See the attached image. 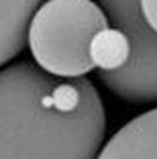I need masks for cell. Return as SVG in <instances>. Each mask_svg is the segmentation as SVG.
Returning <instances> with one entry per match:
<instances>
[{
  "label": "cell",
  "instance_id": "obj_4",
  "mask_svg": "<svg viewBox=\"0 0 157 159\" xmlns=\"http://www.w3.org/2000/svg\"><path fill=\"white\" fill-rule=\"evenodd\" d=\"M96 159H157V108L116 131Z\"/></svg>",
  "mask_w": 157,
  "mask_h": 159
},
{
  "label": "cell",
  "instance_id": "obj_3",
  "mask_svg": "<svg viewBox=\"0 0 157 159\" xmlns=\"http://www.w3.org/2000/svg\"><path fill=\"white\" fill-rule=\"evenodd\" d=\"M112 27L131 41V57L116 71H100V80L120 100L157 102V33L147 25L141 0H98Z\"/></svg>",
  "mask_w": 157,
  "mask_h": 159
},
{
  "label": "cell",
  "instance_id": "obj_2",
  "mask_svg": "<svg viewBox=\"0 0 157 159\" xmlns=\"http://www.w3.org/2000/svg\"><path fill=\"white\" fill-rule=\"evenodd\" d=\"M110 27L94 0H45L33 14L27 45L33 59L59 78H82L92 71V43Z\"/></svg>",
  "mask_w": 157,
  "mask_h": 159
},
{
  "label": "cell",
  "instance_id": "obj_6",
  "mask_svg": "<svg viewBox=\"0 0 157 159\" xmlns=\"http://www.w3.org/2000/svg\"><path fill=\"white\" fill-rule=\"evenodd\" d=\"M131 57V41L120 29L108 27L92 43V59L100 71H116Z\"/></svg>",
  "mask_w": 157,
  "mask_h": 159
},
{
  "label": "cell",
  "instance_id": "obj_1",
  "mask_svg": "<svg viewBox=\"0 0 157 159\" xmlns=\"http://www.w3.org/2000/svg\"><path fill=\"white\" fill-rule=\"evenodd\" d=\"M104 133V104L90 80L31 61L0 67V159H96Z\"/></svg>",
  "mask_w": 157,
  "mask_h": 159
},
{
  "label": "cell",
  "instance_id": "obj_7",
  "mask_svg": "<svg viewBox=\"0 0 157 159\" xmlns=\"http://www.w3.org/2000/svg\"><path fill=\"white\" fill-rule=\"evenodd\" d=\"M141 10L147 25L157 33V0H141Z\"/></svg>",
  "mask_w": 157,
  "mask_h": 159
},
{
  "label": "cell",
  "instance_id": "obj_5",
  "mask_svg": "<svg viewBox=\"0 0 157 159\" xmlns=\"http://www.w3.org/2000/svg\"><path fill=\"white\" fill-rule=\"evenodd\" d=\"M45 0H0V67L27 45L33 14Z\"/></svg>",
  "mask_w": 157,
  "mask_h": 159
}]
</instances>
